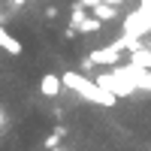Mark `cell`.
I'll return each instance as SVG.
<instances>
[{"mask_svg": "<svg viewBox=\"0 0 151 151\" xmlns=\"http://www.w3.org/2000/svg\"><path fill=\"white\" fill-rule=\"evenodd\" d=\"M3 121H6V115H3V109H0V127H3Z\"/></svg>", "mask_w": 151, "mask_h": 151, "instance_id": "cell-13", "label": "cell"}, {"mask_svg": "<svg viewBox=\"0 0 151 151\" xmlns=\"http://www.w3.org/2000/svg\"><path fill=\"white\" fill-rule=\"evenodd\" d=\"M60 85L64 88H70V91H76L79 97H85V100H91V103H97V106H103V109H112L115 106V100L118 97H112L109 91H103L97 82H91L88 76H82V73H64L60 76Z\"/></svg>", "mask_w": 151, "mask_h": 151, "instance_id": "cell-1", "label": "cell"}, {"mask_svg": "<svg viewBox=\"0 0 151 151\" xmlns=\"http://www.w3.org/2000/svg\"><path fill=\"white\" fill-rule=\"evenodd\" d=\"M115 9H118V6H109V3H103V0H100L97 6H91V15H94V18H100V21H112V18L118 15Z\"/></svg>", "mask_w": 151, "mask_h": 151, "instance_id": "cell-6", "label": "cell"}, {"mask_svg": "<svg viewBox=\"0 0 151 151\" xmlns=\"http://www.w3.org/2000/svg\"><path fill=\"white\" fill-rule=\"evenodd\" d=\"M60 76H55V73H45L42 76V82H40V91H42V97H58L60 94Z\"/></svg>", "mask_w": 151, "mask_h": 151, "instance_id": "cell-4", "label": "cell"}, {"mask_svg": "<svg viewBox=\"0 0 151 151\" xmlns=\"http://www.w3.org/2000/svg\"><path fill=\"white\" fill-rule=\"evenodd\" d=\"M115 73L124 76L136 91H151V70H139L133 64H121V67H115Z\"/></svg>", "mask_w": 151, "mask_h": 151, "instance_id": "cell-2", "label": "cell"}, {"mask_svg": "<svg viewBox=\"0 0 151 151\" xmlns=\"http://www.w3.org/2000/svg\"><path fill=\"white\" fill-rule=\"evenodd\" d=\"M100 27H103V21H100V18H94V15H85V18H82V24H79L76 30H79V33H97Z\"/></svg>", "mask_w": 151, "mask_h": 151, "instance_id": "cell-8", "label": "cell"}, {"mask_svg": "<svg viewBox=\"0 0 151 151\" xmlns=\"http://www.w3.org/2000/svg\"><path fill=\"white\" fill-rule=\"evenodd\" d=\"M0 48H3V52H9V55H21V42L3 27V24H0Z\"/></svg>", "mask_w": 151, "mask_h": 151, "instance_id": "cell-5", "label": "cell"}, {"mask_svg": "<svg viewBox=\"0 0 151 151\" xmlns=\"http://www.w3.org/2000/svg\"><path fill=\"white\" fill-rule=\"evenodd\" d=\"M130 64L139 70H151V48H136L130 55Z\"/></svg>", "mask_w": 151, "mask_h": 151, "instance_id": "cell-7", "label": "cell"}, {"mask_svg": "<svg viewBox=\"0 0 151 151\" xmlns=\"http://www.w3.org/2000/svg\"><path fill=\"white\" fill-rule=\"evenodd\" d=\"M85 15H88V9H85V6L79 3V0H76V3H73V9H70V21H73L70 27L76 30V27H79V24H82V18H85ZM76 33H79V30H76Z\"/></svg>", "mask_w": 151, "mask_h": 151, "instance_id": "cell-9", "label": "cell"}, {"mask_svg": "<svg viewBox=\"0 0 151 151\" xmlns=\"http://www.w3.org/2000/svg\"><path fill=\"white\" fill-rule=\"evenodd\" d=\"M79 3H82L85 9H91V6H97V3H100V0H79Z\"/></svg>", "mask_w": 151, "mask_h": 151, "instance_id": "cell-11", "label": "cell"}, {"mask_svg": "<svg viewBox=\"0 0 151 151\" xmlns=\"http://www.w3.org/2000/svg\"><path fill=\"white\" fill-rule=\"evenodd\" d=\"M52 151H60V148H52Z\"/></svg>", "mask_w": 151, "mask_h": 151, "instance_id": "cell-14", "label": "cell"}, {"mask_svg": "<svg viewBox=\"0 0 151 151\" xmlns=\"http://www.w3.org/2000/svg\"><path fill=\"white\" fill-rule=\"evenodd\" d=\"M103 3H109V6H121V0H103Z\"/></svg>", "mask_w": 151, "mask_h": 151, "instance_id": "cell-12", "label": "cell"}, {"mask_svg": "<svg viewBox=\"0 0 151 151\" xmlns=\"http://www.w3.org/2000/svg\"><path fill=\"white\" fill-rule=\"evenodd\" d=\"M64 136H67V130L64 127H58L52 136H48V139H45V151H52V148H58L60 145V139H64Z\"/></svg>", "mask_w": 151, "mask_h": 151, "instance_id": "cell-10", "label": "cell"}, {"mask_svg": "<svg viewBox=\"0 0 151 151\" xmlns=\"http://www.w3.org/2000/svg\"><path fill=\"white\" fill-rule=\"evenodd\" d=\"M115 60H121V48L112 42V45H106V48H97V52H91V55L82 60V64H85V70H91L94 64H103V67L112 64V67H115Z\"/></svg>", "mask_w": 151, "mask_h": 151, "instance_id": "cell-3", "label": "cell"}]
</instances>
